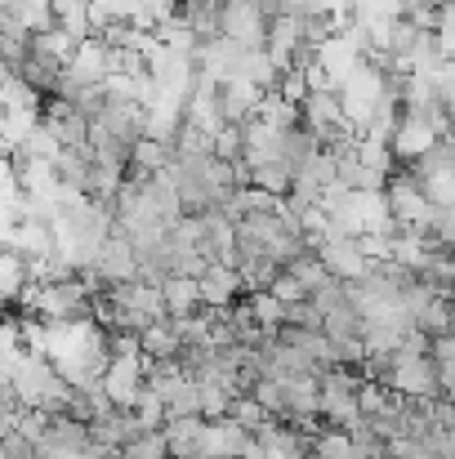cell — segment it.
Here are the masks:
<instances>
[{
  "label": "cell",
  "instance_id": "cell-6",
  "mask_svg": "<svg viewBox=\"0 0 455 459\" xmlns=\"http://www.w3.org/2000/svg\"><path fill=\"white\" fill-rule=\"evenodd\" d=\"M197 299L201 307H232L246 299V286H241V273L232 264H206L201 277H197Z\"/></svg>",
  "mask_w": 455,
  "mask_h": 459
},
{
  "label": "cell",
  "instance_id": "cell-19",
  "mask_svg": "<svg viewBox=\"0 0 455 459\" xmlns=\"http://www.w3.org/2000/svg\"><path fill=\"white\" fill-rule=\"evenodd\" d=\"M165 437H161V429L156 433H139L130 446H121V459H165Z\"/></svg>",
  "mask_w": 455,
  "mask_h": 459
},
{
  "label": "cell",
  "instance_id": "cell-26",
  "mask_svg": "<svg viewBox=\"0 0 455 459\" xmlns=\"http://www.w3.org/2000/svg\"><path fill=\"white\" fill-rule=\"evenodd\" d=\"M375 459H389V455H384V451H380V455H375Z\"/></svg>",
  "mask_w": 455,
  "mask_h": 459
},
{
  "label": "cell",
  "instance_id": "cell-13",
  "mask_svg": "<svg viewBox=\"0 0 455 459\" xmlns=\"http://www.w3.org/2000/svg\"><path fill=\"white\" fill-rule=\"evenodd\" d=\"M76 45H81V40H76L67 27H49V31H40V36H27V49L40 54V58H49L54 67H67L72 54H76Z\"/></svg>",
  "mask_w": 455,
  "mask_h": 459
},
{
  "label": "cell",
  "instance_id": "cell-15",
  "mask_svg": "<svg viewBox=\"0 0 455 459\" xmlns=\"http://www.w3.org/2000/svg\"><path fill=\"white\" fill-rule=\"evenodd\" d=\"M130 415H135V424H139L144 433H156V429L165 424V411H161V397H156L152 388H139V397L130 402Z\"/></svg>",
  "mask_w": 455,
  "mask_h": 459
},
{
  "label": "cell",
  "instance_id": "cell-25",
  "mask_svg": "<svg viewBox=\"0 0 455 459\" xmlns=\"http://www.w3.org/2000/svg\"><path fill=\"white\" fill-rule=\"evenodd\" d=\"M0 459H36V446L22 433H4L0 437Z\"/></svg>",
  "mask_w": 455,
  "mask_h": 459
},
{
  "label": "cell",
  "instance_id": "cell-27",
  "mask_svg": "<svg viewBox=\"0 0 455 459\" xmlns=\"http://www.w3.org/2000/svg\"><path fill=\"white\" fill-rule=\"evenodd\" d=\"M0 316H4V304H0Z\"/></svg>",
  "mask_w": 455,
  "mask_h": 459
},
{
  "label": "cell",
  "instance_id": "cell-20",
  "mask_svg": "<svg viewBox=\"0 0 455 459\" xmlns=\"http://www.w3.org/2000/svg\"><path fill=\"white\" fill-rule=\"evenodd\" d=\"M286 273H291V277H295V281L303 286V295H308V290H312V286L326 277V273H321V264L312 259V250H308V255H295V259L286 264Z\"/></svg>",
  "mask_w": 455,
  "mask_h": 459
},
{
  "label": "cell",
  "instance_id": "cell-21",
  "mask_svg": "<svg viewBox=\"0 0 455 459\" xmlns=\"http://www.w3.org/2000/svg\"><path fill=\"white\" fill-rule=\"evenodd\" d=\"M268 295H273V299H277L282 307H286V304H300V299H308V295H303V286L295 281V277H291V273H286V268H277V277L268 281Z\"/></svg>",
  "mask_w": 455,
  "mask_h": 459
},
{
  "label": "cell",
  "instance_id": "cell-16",
  "mask_svg": "<svg viewBox=\"0 0 455 459\" xmlns=\"http://www.w3.org/2000/svg\"><path fill=\"white\" fill-rule=\"evenodd\" d=\"M246 307H250V316H255L259 330H277L282 325V304L268 290H246Z\"/></svg>",
  "mask_w": 455,
  "mask_h": 459
},
{
  "label": "cell",
  "instance_id": "cell-22",
  "mask_svg": "<svg viewBox=\"0 0 455 459\" xmlns=\"http://www.w3.org/2000/svg\"><path fill=\"white\" fill-rule=\"evenodd\" d=\"M282 325H300V330H321V312L300 299V304H286L282 307Z\"/></svg>",
  "mask_w": 455,
  "mask_h": 459
},
{
  "label": "cell",
  "instance_id": "cell-12",
  "mask_svg": "<svg viewBox=\"0 0 455 459\" xmlns=\"http://www.w3.org/2000/svg\"><path fill=\"white\" fill-rule=\"evenodd\" d=\"M139 433H144V429L135 424L130 411H108V415H99V420L90 424V442H108V446H130Z\"/></svg>",
  "mask_w": 455,
  "mask_h": 459
},
{
  "label": "cell",
  "instance_id": "cell-10",
  "mask_svg": "<svg viewBox=\"0 0 455 459\" xmlns=\"http://www.w3.org/2000/svg\"><path fill=\"white\" fill-rule=\"evenodd\" d=\"M156 290H161L165 321H183V316H197V312H201V299H197V281H192V277H165Z\"/></svg>",
  "mask_w": 455,
  "mask_h": 459
},
{
  "label": "cell",
  "instance_id": "cell-9",
  "mask_svg": "<svg viewBox=\"0 0 455 459\" xmlns=\"http://www.w3.org/2000/svg\"><path fill=\"white\" fill-rule=\"evenodd\" d=\"M165 451L174 459H201V437H206V420L201 415H179L161 424Z\"/></svg>",
  "mask_w": 455,
  "mask_h": 459
},
{
  "label": "cell",
  "instance_id": "cell-4",
  "mask_svg": "<svg viewBox=\"0 0 455 459\" xmlns=\"http://www.w3.org/2000/svg\"><path fill=\"white\" fill-rule=\"evenodd\" d=\"M210 90H214L219 126H246V121H255L259 99H264L255 85H246V81H210Z\"/></svg>",
  "mask_w": 455,
  "mask_h": 459
},
{
  "label": "cell",
  "instance_id": "cell-14",
  "mask_svg": "<svg viewBox=\"0 0 455 459\" xmlns=\"http://www.w3.org/2000/svg\"><path fill=\"white\" fill-rule=\"evenodd\" d=\"M0 112L4 117H36L40 112V94L27 90L13 72H4V81H0Z\"/></svg>",
  "mask_w": 455,
  "mask_h": 459
},
{
  "label": "cell",
  "instance_id": "cell-17",
  "mask_svg": "<svg viewBox=\"0 0 455 459\" xmlns=\"http://www.w3.org/2000/svg\"><path fill=\"white\" fill-rule=\"evenodd\" d=\"M308 304L326 316V312H335V307L348 304V290H344V281H335V277H321V281L308 290Z\"/></svg>",
  "mask_w": 455,
  "mask_h": 459
},
{
  "label": "cell",
  "instance_id": "cell-1",
  "mask_svg": "<svg viewBox=\"0 0 455 459\" xmlns=\"http://www.w3.org/2000/svg\"><path fill=\"white\" fill-rule=\"evenodd\" d=\"M148 121H152L148 103H139V99L117 94L112 85H103V103H99V112H94V121H90V126H99V130H103V134H112L117 143L135 148L139 139H148Z\"/></svg>",
  "mask_w": 455,
  "mask_h": 459
},
{
  "label": "cell",
  "instance_id": "cell-8",
  "mask_svg": "<svg viewBox=\"0 0 455 459\" xmlns=\"http://www.w3.org/2000/svg\"><path fill=\"white\" fill-rule=\"evenodd\" d=\"M174 18L197 36V45H210L223 31V0H179V13Z\"/></svg>",
  "mask_w": 455,
  "mask_h": 459
},
{
  "label": "cell",
  "instance_id": "cell-3",
  "mask_svg": "<svg viewBox=\"0 0 455 459\" xmlns=\"http://www.w3.org/2000/svg\"><path fill=\"white\" fill-rule=\"evenodd\" d=\"M36 126H40L58 148H85V139H90V117H81V112H76L72 103H63V99H40Z\"/></svg>",
  "mask_w": 455,
  "mask_h": 459
},
{
  "label": "cell",
  "instance_id": "cell-7",
  "mask_svg": "<svg viewBox=\"0 0 455 459\" xmlns=\"http://www.w3.org/2000/svg\"><path fill=\"white\" fill-rule=\"evenodd\" d=\"M99 384H103V393H108V402L117 411H130V402L144 388V357H117V361H108V370H103Z\"/></svg>",
  "mask_w": 455,
  "mask_h": 459
},
{
  "label": "cell",
  "instance_id": "cell-5",
  "mask_svg": "<svg viewBox=\"0 0 455 459\" xmlns=\"http://www.w3.org/2000/svg\"><path fill=\"white\" fill-rule=\"evenodd\" d=\"M94 277H99V286H117V281H139V259H135V246L121 237V232H112L103 246H99V255H94Z\"/></svg>",
  "mask_w": 455,
  "mask_h": 459
},
{
  "label": "cell",
  "instance_id": "cell-23",
  "mask_svg": "<svg viewBox=\"0 0 455 459\" xmlns=\"http://www.w3.org/2000/svg\"><path fill=\"white\" fill-rule=\"evenodd\" d=\"M455 178L451 174H442V178H424V183H420V192H424V201H429V205H455Z\"/></svg>",
  "mask_w": 455,
  "mask_h": 459
},
{
  "label": "cell",
  "instance_id": "cell-24",
  "mask_svg": "<svg viewBox=\"0 0 455 459\" xmlns=\"http://www.w3.org/2000/svg\"><path fill=\"white\" fill-rule=\"evenodd\" d=\"M429 361L433 366H455V334H429Z\"/></svg>",
  "mask_w": 455,
  "mask_h": 459
},
{
  "label": "cell",
  "instance_id": "cell-11",
  "mask_svg": "<svg viewBox=\"0 0 455 459\" xmlns=\"http://www.w3.org/2000/svg\"><path fill=\"white\" fill-rule=\"evenodd\" d=\"M139 357L144 361H170V357H179V334H174V321H148L144 330H139Z\"/></svg>",
  "mask_w": 455,
  "mask_h": 459
},
{
  "label": "cell",
  "instance_id": "cell-18",
  "mask_svg": "<svg viewBox=\"0 0 455 459\" xmlns=\"http://www.w3.org/2000/svg\"><path fill=\"white\" fill-rule=\"evenodd\" d=\"M210 156H219V160H241V126H219L214 134H210Z\"/></svg>",
  "mask_w": 455,
  "mask_h": 459
},
{
  "label": "cell",
  "instance_id": "cell-2",
  "mask_svg": "<svg viewBox=\"0 0 455 459\" xmlns=\"http://www.w3.org/2000/svg\"><path fill=\"white\" fill-rule=\"evenodd\" d=\"M312 259H317L321 273L335 277V281H357V277L371 268L357 237H317V241H312Z\"/></svg>",
  "mask_w": 455,
  "mask_h": 459
}]
</instances>
